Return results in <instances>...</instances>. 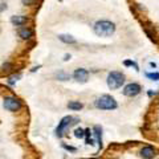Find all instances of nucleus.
I'll return each mask as SVG.
<instances>
[{
  "label": "nucleus",
  "mask_w": 159,
  "mask_h": 159,
  "mask_svg": "<svg viewBox=\"0 0 159 159\" xmlns=\"http://www.w3.org/2000/svg\"><path fill=\"white\" fill-rule=\"evenodd\" d=\"M106 82H107L109 89H111V90L119 89L125 84V74L121 72H111V73H109Z\"/></svg>",
  "instance_id": "nucleus-3"
},
{
  "label": "nucleus",
  "mask_w": 159,
  "mask_h": 159,
  "mask_svg": "<svg viewBox=\"0 0 159 159\" xmlns=\"http://www.w3.org/2000/svg\"><path fill=\"white\" fill-rule=\"evenodd\" d=\"M58 40L60 41H62V43H65V44H74L76 43V39L72 37L70 34H60Z\"/></svg>",
  "instance_id": "nucleus-11"
},
{
  "label": "nucleus",
  "mask_w": 159,
  "mask_h": 159,
  "mask_svg": "<svg viewBox=\"0 0 159 159\" xmlns=\"http://www.w3.org/2000/svg\"><path fill=\"white\" fill-rule=\"evenodd\" d=\"M11 23L13 25L20 27V25H24V24L28 23V17L27 16H21V15H17V16H12L11 17Z\"/></svg>",
  "instance_id": "nucleus-10"
},
{
  "label": "nucleus",
  "mask_w": 159,
  "mask_h": 159,
  "mask_svg": "<svg viewBox=\"0 0 159 159\" xmlns=\"http://www.w3.org/2000/svg\"><path fill=\"white\" fill-rule=\"evenodd\" d=\"M146 77L152 80V81H158L159 80V73H146Z\"/></svg>",
  "instance_id": "nucleus-15"
},
{
  "label": "nucleus",
  "mask_w": 159,
  "mask_h": 159,
  "mask_svg": "<svg viewBox=\"0 0 159 159\" xmlns=\"http://www.w3.org/2000/svg\"><path fill=\"white\" fill-rule=\"evenodd\" d=\"M142 90V88L138 85V84L135 82H131V84H129V85H126L125 88H123V96H126V97H135L138 96L139 93H141Z\"/></svg>",
  "instance_id": "nucleus-6"
},
{
  "label": "nucleus",
  "mask_w": 159,
  "mask_h": 159,
  "mask_svg": "<svg viewBox=\"0 0 159 159\" xmlns=\"http://www.w3.org/2000/svg\"><path fill=\"white\" fill-rule=\"evenodd\" d=\"M57 78L61 80V81H66V80H69V76H68V74H65V73H62V72H60L57 74Z\"/></svg>",
  "instance_id": "nucleus-17"
},
{
  "label": "nucleus",
  "mask_w": 159,
  "mask_h": 159,
  "mask_svg": "<svg viewBox=\"0 0 159 159\" xmlns=\"http://www.w3.org/2000/svg\"><path fill=\"white\" fill-rule=\"evenodd\" d=\"M19 36L23 40H31L33 37V29L29 27H24L19 31Z\"/></svg>",
  "instance_id": "nucleus-9"
},
{
  "label": "nucleus",
  "mask_w": 159,
  "mask_h": 159,
  "mask_svg": "<svg viewBox=\"0 0 159 159\" xmlns=\"http://www.w3.org/2000/svg\"><path fill=\"white\" fill-rule=\"evenodd\" d=\"M141 157L143 159H152L155 157V148L151 146H145L141 150Z\"/></svg>",
  "instance_id": "nucleus-8"
},
{
  "label": "nucleus",
  "mask_w": 159,
  "mask_h": 159,
  "mask_svg": "<svg viewBox=\"0 0 159 159\" xmlns=\"http://www.w3.org/2000/svg\"><path fill=\"white\" fill-rule=\"evenodd\" d=\"M73 78L76 80V81L84 84V82L88 81V78H89V72L86 70V69H84V68H78V69H76V70H74Z\"/></svg>",
  "instance_id": "nucleus-7"
},
{
  "label": "nucleus",
  "mask_w": 159,
  "mask_h": 159,
  "mask_svg": "<svg viewBox=\"0 0 159 159\" xmlns=\"http://www.w3.org/2000/svg\"><path fill=\"white\" fill-rule=\"evenodd\" d=\"M78 122V118H74V117H70V116H66V117H64L61 121H60L58 123V126L56 129V135L58 138H61L64 135V133H65V130L68 127H70L72 125H74V123H77Z\"/></svg>",
  "instance_id": "nucleus-4"
},
{
  "label": "nucleus",
  "mask_w": 159,
  "mask_h": 159,
  "mask_svg": "<svg viewBox=\"0 0 159 159\" xmlns=\"http://www.w3.org/2000/svg\"><path fill=\"white\" fill-rule=\"evenodd\" d=\"M3 106H4V109H6V110H8V111H19L20 109H21L23 103H21V101H20L17 97H15V96H8V97L4 98Z\"/></svg>",
  "instance_id": "nucleus-5"
},
{
  "label": "nucleus",
  "mask_w": 159,
  "mask_h": 159,
  "mask_svg": "<svg viewBox=\"0 0 159 159\" xmlns=\"http://www.w3.org/2000/svg\"><path fill=\"white\" fill-rule=\"evenodd\" d=\"M74 137L82 139L85 137V130H82V129H76V130H74Z\"/></svg>",
  "instance_id": "nucleus-14"
},
{
  "label": "nucleus",
  "mask_w": 159,
  "mask_h": 159,
  "mask_svg": "<svg viewBox=\"0 0 159 159\" xmlns=\"http://www.w3.org/2000/svg\"><path fill=\"white\" fill-rule=\"evenodd\" d=\"M125 65H126V66H134V68H135V70H139L138 65H137V64L134 62V61H125Z\"/></svg>",
  "instance_id": "nucleus-18"
},
{
  "label": "nucleus",
  "mask_w": 159,
  "mask_h": 159,
  "mask_svg": "<svg viewBox=\"0 0 159 159\" xmlns=\"http://www.w3.org/2000/svg\"><path fill=\"white\" fill-rule=\"evenodd\" d=\"M94 105H96L97 109H101V110H114V109H117L118 103L111 96H109V94H103V96L98 97L96 99Z\"/></svg>",
  "instance_id": "nucleus-2"
},
{
  "label": "nucleus",
  "mask_w": 159,
  "mask_h": 159,
  "mask_svg": "<svg viewBox=\"0 0 159 159\" xmlns=\"http://www.w3.org/2000/svg\"><path fill=\"white\" fill-rule=\"evenodd\" d=\"M19 78H20V74H16V76L9 77V80H8V84H9V85H15V82H16Z\"/></svg>",
  "instance_id": "nucleus-16"
},
{
  "label": "nucleus",
  "mask_w": 159,
  "mask_h": 159,
  "mask_svg": "<svg viewBox=\"0 0 159 159\" xmlns=\"http://www.w3.org/2000/svg\"><path fill=\"white\" fill-rule=\"evenodd\" d=\"M68 107L70 109V110H76L77 111V110H81V109L84 107V105L80 101H70L68 103Z\"/></svg>",
  "instance_id": "nucleus-13"
},
{
  "label": "nucleus",
  "mask_w": 159,
  "mask_h": 159,
  "mask_svg": "<svg viewBox=\"0 0 159 159\" xmlns=\"http://www.w3.org/2000/svg\"><path fill=\"white\" fill-rule=\"evenodd\" d=\"M64 147L66 148V150H69V151H76V148L74 147H70V146H66V145H64Z\"/></svg>",
  "instance_id": "nucleus-19"
},
{
  "label": "nucleus",
  "mask_w": 159,
  "mask_h": 159,
  "mask_svg": "<svg viewBox=\"0 0 159 159\" xmlns=\"http://www.w3.org/2000/svg\"><path fill=\"white\" fill-rule=\"evenodd\" d=\"M69 58H70V54H66V56H65V58H64V60H65V61H68Z\"/></svg>",
  "instance_id": "nucleus-20"
},
{
  "label": "nucleus",
  "mask_w": 159,
  "mask_h": 159,
  "mask_svg": "<svg viewBox=\"0 0 159 159\" xmlns=\"http://www.w3.org/2000/svg\"><path fill=\"white\" fill-rule=\"evenodd\" d=\"M94 33L99 37H109L116 32V24L109 20H99L94 24Z\"/></svg>",
  "instance_id": "nucleus-1"
},
{
  "label": "nucleus",
  "mask_w": 159,
  "mask_h": 159,
  "mask_svg": "<svg viewBox=\"0 0 159 159\" xmlns=\"http://www.w3.org/2000/svg\"><path fill=\"white\" fill-rule=\"evenodd\" d=\"M94 134H96V137H97L98 146H99V148H101L102 147V129L99 126H94Z\"/></svg>",
  "instance_id": "nucleus-12"
}]
</instances>
